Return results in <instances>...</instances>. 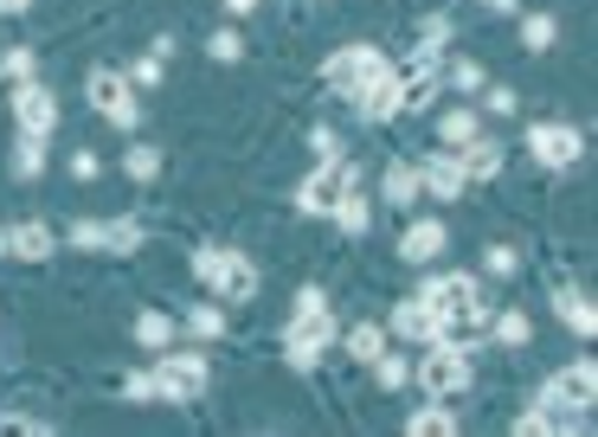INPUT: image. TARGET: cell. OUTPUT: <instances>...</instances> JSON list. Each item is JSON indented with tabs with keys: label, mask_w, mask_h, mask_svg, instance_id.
I'll use <instances>...</instances> for the list:
<instances>
[{
	"label": "cell",
	"mask_w": 598,
	"mask_h": 437,
	"mask_svg": "<svg viewBox=\"0 0 598 437\" xmlns=\"http://www.w3.org/2000/svg\"><path fill=\"white\" fill-rule=\"evenodd\" d=\"M309 148H316V161H329V154H341V136L335 129H309Z\"/></svg>",
	"instance_id": "obj_38"
},
{
	"label": "cell",
	"mask_w": 598,
	"mask_h": 437,
	"mask_svg": "<svg viewBox=\"0 0 598 437\" xmlns=\"http://www.w3.org/2000/svg\"><path fill=\"white\" fill-rule=\"evenodd\" d=\"M104 232H110V218H77L72 232H65V245L72 252H104Z\"/></svg>",
	"instance_id": "obj_29"
},
{
	"label": "cell",
	"mask_w": 598,
	"mask_h": 437,
	"mask_svg": "<svg viewBox=\"0 0 598 437\" xmlns=\"http://www.w3.org/2000/svg\"><path fill=\"white\" fill-rule=\"evenodd\" d=\"M483 7H495V13H515V0H483Z\"/></svg>",
	"instance_id": "obj_43"
},
{
	"label": "cell",
	"mask_w": 598,
	"mask_h": 437,
	"mask_svg": "<svg viewBox=\"0 0 598 437\" xmlns=\"http://www.w3.org/2000/svg\"><path fill=\"white\" fill-rule=\"evenodd\" d=\"M188 328H193V341H220V334H225V316L213 309V302H193V309H188Z\"/></svg>",
	"instance_id": "obj_31"
},
{
	"label": "cell",
	"mask_w": 598,
	"mask_h": 437,
	"mask_svg": "<svg viewBox=\"0 0 598 437\" xmlns=\"http://www.w3.org/2000/svg\"><path fill=\"white\" fill-rule=\"evenodd\" d=\"M149 380H154V399L161 405H200L206 399V386H213V366H206V354H154L149 366Z\"/></svg>",
	"instance_id": "obj_3"
},
{
	"label": "cell",
	"mask_w": 598,
	"mask_h": 437,
	"mask_svg": "<svg viewBox=\"0 0 598 437\" xmlns=\"http://www.w3.org/2000/svg\"><path fill=\"white\" fill-rule=\"evenodd\" d=\"M483 109L489 116H515V90L509 84H483Z\"/></svg>",
	"instance_id": "obj_36"
},
{
	"label": "cell",
	"mask_w": 598,
	"mask_h": 437,
	"mask_svg": "<svg viewBox=\"0 0 598 437\" xmlns=\"http://www.w3.org/2000/svg\"><path fill=\"white\" fill-rule=\"evenodd\" d=\"M354 109H361V122H386V116H399V84H393V72L374 77L367 90H354Z\"/></svg>",
	"instance_id": "obj_16"
},
{
	"label": "cell",
	"mask_w": 598,
	"mask_h": 437,
	"mask_svg": "<svg viewBox=\"0 0 598 437\" xmlns=\"http://www.w3.org/2000/svg\"><path fill=\"white\" fill-rule=\"evenodd\" d=\"M457 161H463V174H470V181H495L509 154H502V142H489V136H470V142L457 148Z\"/></svg>",
	"instance_id": "obj_15"
},
{
	"label": "cell",
	"mask_w": 598,
	"mask_h": 437,
	"mask_svg": "<svg viewBox=\"0 0 598 437\" xmlns=\"http://www.w3.org/2000/svg\"><path fill=\"white\" fill-rule=\"evenodd\" d=\"M0 257H7V225H0Z\"/></svg>",
	"instance_id": "obj_44"
},
{
	"label": "cell",
	"mask_w": 598,
	"mask_h": 437,
	"mask_svg": "<svg viewBox=\"0 0 598 437\" xmlns=\"http://www.w3.org/2000/svg\"><path fill=\"white\" fill-rule=\"evenodd\" d=\"M84 97H90V109L97 116H110L116 129H136L142 122V104H136V84L122 72H110V65H97L90 72V84H84Z\"/></svg>",
	"instance_id": "obj_5"
},
{
	"label": "cell",
	"mask_w": 598,
	"mask_h": 437,
	"mask_svg": "<svg viewBox=\"0 0 598 437\" xmlns=\"http://www.w3.org/2000/svg\"><path fill=\"white\" fill-rule=\"evenodd\" d=\"M225 7H232V13H252V7H258V0H225Z\"/></svg>",
	"instance_id": "obj_42"
},
{
	"label": "cell",
	"mask_w": 598,
	"mask_h": 437,
	"mask_svg": "<svg viewBox=\"0 0 598 437\" xmlns=\"http://www.w3.org/2000/svg\"><path fill=\"white\" fill-rule=\"evenodd\" d=\"M116 393H122V399H154V380H149V373H129Z\"/></svg>",
	"instance_id": "obj_39"
},
{
	"label": "cell",
	"mask_w": 598,
	"mask_h": 437,
	"mask_svg": "<svg viewBox=\"0 0 598 437\" xmlns=\"http://www.w3.org/2000/svg\"><path fill=\"white\" fill-rule=\"evenodd\" d=\"M58 252V232L45 225V218H20V225H7V257H26V264H39V257Z\"/></svg>",
	"instance_id": "obj_12"
},
{
	"label": "cell",
	"mask_w": 598,
	"mask_h": 437,
	"mask_svg": "<svg viewBox=\"0 0 598 437\" xmlns=\"http://www.w3.org/2000/svg\"><path fill=\"white\" fill-rule=\"evenodd\" d=\"M527 154H534L541 168H573V161L586 154V136H579L573 122H534V129H527Z\"/></svg>",
	"instance_id": "obj_9"
},
{
	"label": "cell",
	"mask_w": 598,
	"mask_h": 437,
	"mask_svg": "<svg viewBox=\"0 0 598 437\" xmlns=\"http://www.w3.org/2000/svg\"><path fill=\"white\" fill-rule=\"evenodd\" d=\"M348 354H354V361L386 354V328H380V322H354V328H348Z\"/></svg>",
	"instance_id": "obj_23"
},
{
	"label": "cell",
	"mask_w": 598,
	"mask_h": 437,
	"mask_svg": "<svg viewBox=\"0 0 598 437\" xmlns=\"http://www.w3.org/2000/svg\"><path fill=\"white\" fill-rule=\"evenodd\" d=\"M136 348H142V354L174 348V316H168V309H142V316H136Z\"/></svg>",
	"instance_id": "obj_18"
},
{
	"label": "cell",
	"mask_w": 598,
	"mask_h": 437,
	"mask_svg": "<svg viewBox=\"0 0 598 437\" xmlns=\"http://www.w3.org/2000/svg\"><path fill=\"white\" fill-rule=\"evenodd\" d=\"M554 309H560V322L573 328V334H598V309L586 290H573V284H560L554 290Z\"/></svg>",
	"instance_id": "obj_17"
},
{
	"label": "cell",
	"mask_w": 598,
	"mask_h": 437,
	"mask_svg": "<svg viewBox=\"0 0 598 437\" xmlns=\"http://www.w3.org/2000/svg\"><path fill=\"white\" fill-rule=\"evenodd\" d=\"M418 386H425L431 399L463 393V386H470V348H450V341H438V348L418 361Z\"/></svg>",
	"instance_id": "obj_7"
},
{
	"label": "cell",
	"mask_w": 598,
	"mask_h": 437,
	"mask_svg": "<svg viewBox=\"0 0 598 437\" xmlns=\"http://www.w3.org/2000/svg\"><path fill=\"white\" fill-rule=\"evenodd\" d=\"M329 218H335V225H341V232H348V238H361V232L374 225V213H367V186L354 181V186H348V193H341V206H335V213H329Z\"/></svg>",
	"instance_id": "obj_19"
},
{
	"label": "cell",
	"mask_w": 598,
	"mask_h": 437,
	"mask_svg": "<svg viewBox=\"0 0 598 437\" xmlns=\"http://www.w3.org/2000/svg\"><path fill=\"white\" fill-rule=\"evenodd\" d=\"M470 136H483V116H477V109H450L445 116V148H463Z\"/></svg>",
	"instance_id": "obj_28"
},
{
	"label": "cell",
	"mask_w": 598,
	"mask_h": 437,
	"mask_svg": "<svg viewBox=\"0 0 598 437\" xmlns=\"http://www.w3.org/2000/svg\"><path fill=\"white\" fill-rule=\"evenodd\" d=\"M354 181H361V174H354L341 154H329V161H316V174L297 186V206H302V213H335L341 193H348Z\"/></svg>",
	"instance_id": "obj_8"
},
{
	"label": "cell",
	"mask_w": 598,
	"mask_h": 437,
	"mask_svg": "<svg viewBox=\"0 0 598 437\" xmlns=\"http://www.w3.org/2000/svg\"><path fill=\"white\" fill-rule=\"evenodd\" d=\"M483 270H489V277H515V270H522V252H515V245H489Z\"/></svg>",
	"instance_id": "obj_32"
},
{
	"label": "cell",
	"mask_w": 598,
	"mask_h": 437,
	"mask_svg": "<svg viewBox=\"0 0 598 437\" xmlns=\"http://www.w3.org/2000/svg\"><path fill=\"white\" fill-rule=\"evenodd\" d=\"M450 84H457V90H483L489 77H483V65H477V58H457V65H450Z\"/></svg>",
	"instance_id": "obj_35"
},
{
	"label": "cell",
	"mask_w": 598,
	"mask_h": 437,
	"mask_svg": "<svg viewBox=\"0 0 598 437\" xmlns=\"http://www.w3.org/2000/svg\"><path fill=\"white\" fill-rule=\"evenodd\" d=\"M534 405H547V412H586V405H598V366L592 361L560 366V373L541 386V399Z\"/></svg>",
	"instance_id": "obj_6"
},
{
	"label": "cell",
	"mask_w": 598,
	"mask_h": 437,
	"mask_svg": "<svg viewBox=\"0 0 598 437\" xmlns=\"http://www.w3.org/2000/svg\"><path fill=\"white\" fill-rule=\"evenodd\" d=\"M13 122H20L26 136H52V129H58V97H52L39 77H20V84H13Z\"/></svg>",
	"instance_id": "obj_10"
},
{
	"label": "cell",
	"mask_w": 598,
	"mask_h": 437,
	"mask_svg": "<svg viewBox=\"0 0 598 437\" xmlns=\"http://www.w3.org/2000/svg\"><path fill=\"white\" fill-rule=\"evenodd\" d=\"M393 334H406V341H438V309H431L425 296L393 302Z\"/></svg>",
	"instance_id": "obj_14"
},
{
	"label": "cell",
	"mask_w": 598,
	"mask_h": 437,
	"mask_svg": "<svg viewBox=\"0 0 598 437\" xmlns=\"http://www.w3.org/2000/svg\"><path fill=\"white\" fill-rule=\"evenodd\" d=\"M374 380H380V393H399L412 380V361L406 354H374Z\"/></svg>",
	"instance_id": "obj_27"
},
{
	"label": "cell",
	"mask_w": 598,
	"mask_h": 437,
	"mask_svg": "<svg viewBox=\"0 0 598 437\" xmlns=\"http://www.w3.org/2000/svg\"><path fill=\"white\" fill-rule=\"evenodd\" d=\"M450 245V232H445V218H412L406 225V238H399V257L406 264H431V257Z\"/></svg>",
	"instance_id": "obj_13"
},
{
	"label": "cell",
	"mask_w": 598,
	"mask_h": 437,
	"mask_svg": "<svg viewBox=\"0 0 598 437\" xmlns=\"http://www.w3.org/2000/svg\"><path fill=\"white\" fill-rule=\"evenodd\" d=\"M142 225L136 218H110V232H104V252H116V257H129V252H142Z\"/></svg>",
	"instance_id": "obj_24"
},
{
	"label": "cell",
	"mask_w": 598,
	"mask_h": 437,
	"mask_svg": "<svg viewBox=\"0 0 598 437\" xmlns=\"http://www.w3.org/2000/svg\"><path fill=\"white\" fill-rule=\"evenodd\" d=\"M386 72H393V65H386L380 45H341V52L322 58V84H329L335 97H354V90H367V84L386 77Z\"/></svg>",
	"instance_id": "obj_4"
},
{
	"label": "cell",
	"mask_w": 598,
	"mask_h": 437,
	"mask_svg": "<svg viewBox=\"0 0 598 437\" xmlns=\"http://www.w3.org/2000/svg\"><path fill=\"white\" fill-rule=\"evenodd\" d=\"M97 168H104V161H97L90 148H77V154H72V174H77V181H97Z\"/></svg>",
	"instance_id": "obj_40"
},
{
	"label": "cell",
	"mask_w": 598,
	"mask_h": 437,
	"mask_svg": "<svg viewBox=\"0 0 598 437\" xmlns=\"http://www.w3.org/2000/svg\"><path fill=\"white\" fill-rule=\"evenodd\" d=\"M463 161H457V148H431L425 161H418V193H431V200H463Z\"/></svg>",
	"instance_id": "obj_11"
},
{
	"label": "cell",
	"mask_w": 598,
	"mask_h": 437,
	"mask_svg": "<svg viewBox=\"0 0 598 437\" xmlns=\"http://www.w3.org/2000/svg\"><path fill=\"white\" fill-rule=\"evenodd\" d=\"M39 174H45V136L20 129V142H13V181H39Z\"/></svg>",
	"instance_id": "obj_21"
},
{
	"label": "cell",
	"mask_w": 598,
	"mask_h": 437,
	"mask_svg": "<svg viewBox=\"0 0 598 437\" xmlns=\"http://www.w3.org/2000/svg\"><path fill=\"white\" fill-rule=\"evenodd\" d=\"M489 328H495V341H502V348H527V341H534V322H527L522 309H502V316H489Z\"/></svg>",
	"instance_id": "obj_22"
},
{
	"label": "cell",
	"mask_w": 598,
	"mask_h": 437,
	"mask_svg": "<svg viewBox=\"0 0 598 437\" xmlns=\"http://www.w3.org/2000/svg\"><path fill=\"white\" fill-rule=\"evenodd\" d=\"M33 65H39V58H33V52H26V45H13V52L0 58V72L13 77V84H20V77H33Z\"/></svg>",
	"instance_id": "obj_37"
},
{
	"label": "cell",
	"mask_w": 598,
	"mask_h": 437,
	"mask_svg": "<svg viewBox=\"0 0 598 437\" xmlns=\"http://www.w3.org/2000/svg\"><path fill=\"white\" fill-rule=\"evenodd\" d=\"M335 341V316H329V296L322 290H302L297 296V316H290V328H284V354H290V366L297 373H309V366L322 361V348Z\"/></svg>",
	"instance_id": "obj_1"
},
{
	"label": "cell",
	"mask_w": 598,
	"mask_h": 437,
	"mask_svg": "<svg viewBox=\"0 0 598 437\" xmlns=\"http://www.w3.org/2000/svg\"><path fill=\"white\" fill-rule=\"evenodd\" d=\"M380 193H386V206H412V200H418V168H412V161H386Z\"/></svg>",
	"instance_id": "obj_20"
},
{
	"label": "cell",
	"mask_w": 598,
	"mask_h": 437,
	"mask_svg": "<svg viewBox=\"0 0 598 437\" xmlns=\"http://www.w3.org/2000/svg\"><path fill=\"white\" fill-rule=\"evenodd\" d=\"M206 58H220V65H238V58H245V39H238V33H213V39H206Z\"/></svg>",
	"instance_id": "obj_34"
},
{
	"label": "cell",
	"mask_w": 598,
	"mask_h": 437,
	"mask_svg": "<svg viewBox=\"0 0 598 437\" xmlns=\"http://www.w3.org/2000/svg\"><path fill=\"white\" fill-rule=\"evenodd\" d=\"M554 39H560V20H554V13H527V20H522V45H527V52H547Z\"/></svg>",
	"instance_id": "obj_26"
},
{
	"label": "cell",
	"mask_w": 598,
	"mask_h": 437,
	"mask_svg": "<svg viewBox=\"0 0 598 437\" xmlns=\"http://www.w3.org/2000/svg\"><path fill=\"white\" fill-rule=\"evenodd\" d=\"M122 174H129V181H154V174H161V148L136 142L129 154H122Z\"/></svg>",
	"instance_id": "obj_25"
},
{
	"label": "cell",
	"mask_w": 598,
	"mask_h": 437,
	"mask_svg": "<svg viewBox=\"0 0 598 437\" xmlns=\"http://www.w3.org/2000/svg\"><path fill=\"white\" fill-rule=\"evenodd\" d=\"M161 65H168V58H161V52H142V58H136V72H129V84H136V90H154V84H161Z\"/></svg>",
	"instance_id": "obj_33"
},
{
	"label": "cell",
	"mask_w": 598,
	"mask_h": 437,
	"mask_svg": "<svg viewBox=\"0 0 598 437\" xmlns=\"http://www.w3.org/2000/svg\"><path fill=\"white\" fill-rule=\"evenodd\" d=\"M193 277L213 290V302H252L258 296V270L245 252H220V245H200L193 252Z\"/></svg>",
	"instance_id": "obj_2"
},
{
	"label": "cell",
	"mask_w": 598,
	"mask_h": 437,
	"mask_svg": "<svg viewBox=\"0 0 598 437\" xmlns=\"http://www.w3.org/2000/svg\"><path fill=\"white\" fill-rule=\"evenodd\" d=\"M26 7H33V0H0V13H26Z\"/></svg>",
	"instance_id": "obj_41"
},
{
	"label": "cell",
	"mask_w": 598,
	"mask_h": 437,
	"mask_svg": "<svg viewBox=\"0 0 598 437\" xmlns=\"http://www.w3.org/2000/svg\"><path fill=\"white\" fill-rule=\"evenodd\" d=\"M406 431L412 437H418V431H425V437H450V431H457V418L438 412V405H425V412H412V418H406Z\"/></svg>",
	"instance_id": "obj_30"
}]
</instances>
